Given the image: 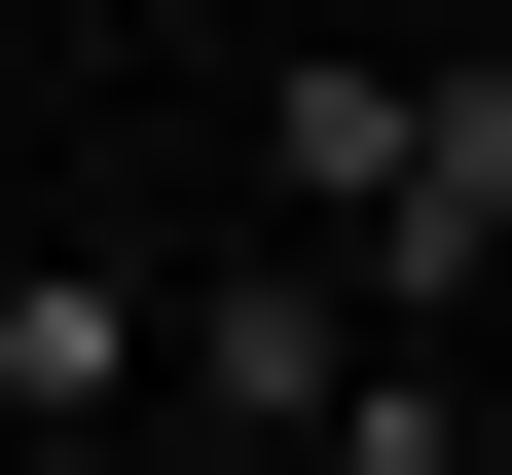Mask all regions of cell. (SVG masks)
I'll return each instance as SVG.
<instances>
[{
	"label": "cell",
	"instance_id": "5b68a950",
	"mask_svg": "<svg viewBox=\"0 0 512 475\" xmlns=\"http://www.w3.org/2000/svg\"><path fill=\"white\" fill-rule=\"evenodd\" d=\"M0 475H183V439H0Z\"/></svg>",
	"mask_w": 512,
	"mask_h": 475
},
{
	"label": "cell",
	"instance_id": "6da1fadb",
	"mask_svg": "<svg viewBox=\"0 0 512 475\" xmlns=\"http://www.w3.org/2000/svg\"><path fill=\"white\" fill-rule=\"evenodd\" d=\"M256 220L366 329H476L512 293V37H256Z\"/></svg>",
	"mask_w": 512,
	"mask_h": 475
},
{
	"label": "cell",
	"instance_id": "3957f363",
	"mask_svg": "<svg viewBox=\"0 0 512 475\" xmlns=\"http://www.w3.org/2000/svg\"><path fill=\"white\" fill-rule=\"evenodd\" d=\"M0 439H147V256L110 220H0Z\"/></svg>",
	"mask_w": 512,
	"mask_h": 475
},
{
	"label": "cell",
	"instance_id": "7a4b0ae2",
	"mask_svg": "<svg viewBox=\"0 0 512 475\" xmlns=\"http://www.w3.org/2000/svg\"><path fill=\"white\" fill-rule=\"evenodd\" d=\"M330 366H366V293H330L293 220L147 256V439H256V475H293V439H330Z\"/></svg>",
	"mask_w": 512,
	"mask_h": 475
},
{
	"label": "cell",
	"instance_id": "277c9868",
	"mask_svg": "<svg viewBox=\"0 0 512 475\" xmlns=\"http://www.w3.org/2000/svg\"><path fill=\"white\" fill-rule=\"evenodd\" d=\"M293 475H512V402H476V329H366V366H330V439H293Z\"/></svg>",
	"mask_w": 512,
	"mask_h": 475
}]
</instances>
